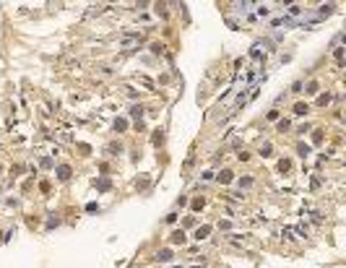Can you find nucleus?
<instances>
[{
    "instance_id": "nucleus-1",
    "label": "nucleus",
    "mask_w": 346,
    "mask_h": 268,
    "mask_svg": "<svg viewBox=\"0 0 346 268\" xmlns=\"http://www.w3.org/2000/svg\"><path fill=\"white\" fill-rule=\"evenodd\" d=\"M206 234H208V227H203V229H198V232H195V237H198V240H203Z\"/></svg>"
},
{
    "instance_id": "nucleus-2",
    "label": "nucleus",
    "mask_w": 346,
    "mask_h": 268,
    "mask_svg": "<svg viewBox=\"0 0 346 268\" xmlns=\"http://www.w3.org/2000/svg\"><path fill=\"white\" fill-rule=\"evenodd\" d=\"M182 240H185V234H182V232H174V234H172V242H182Z\"/></svg>"
},
{
    "instance_id": "nucleus-3",
    "label": "nucleus",
    "mask_w": 346,
    "mask_h": 268,
    "mask_svg": "<svg viewBox=\"0 0 346 268\" xmlns=\"http://www.w3.org/2000/svg\"><path fill=\"white\" fill-rule=\"evenodd\" d=\"M169 258H172V252H169V250H161L159 252V260H169Z\"/></svg>"
}]
</instances>
